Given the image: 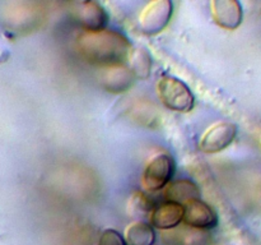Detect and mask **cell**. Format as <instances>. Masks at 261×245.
Masks as SVG:
<instances>
[{
    "label": "cell",
    "mask_w": 261,
    "mask_h": 245,
    "mask_svg": "<svg viewBox=\"0 0 261 245\" xmlns=\"http://www.w3.org/2000/svg\"><path fill=\"white\" fill-rule=\"evenodd\" d=\"M79 54L88 63L101 66L119 65L125 61L132 48L129 40L111 30L81 33L76 41Z\"/></svg>",
    "instance_id": "6da1fadb"
},
{
    "label": "cell",
    "mask_w": 261,
    "mask_h": 245,
    "mask_svg": "<svg viewBox=\"0 0 261 245\" xmlns=\"http://www.w3.org/2000/svg\"><path fill=\"white\" fill-rule=\"evenodd\" d=\"M160 100L167 109L177 112L193 110L195 99L188 84L172 76H162L157 83Z\"/></svg>",
    "instance_id": "7a4b0ae2"
},
{
    "label": "cell",
    "mask_w": 261,
    "mask_h": 245,
    "mask_svg": "<svg viewBox=\"0 0 261 245\" xmlns=\"http://www.w3.org/2000/svg\"><path fill=\"white\" fill-rule=\"evenodd\" d=\"M43 19V9L37 3H10L4 10L3 23L10 32H30Z\"/></svg>",
    "instance_id": "3957f363"
},
{
    "label": "cell",
    "mask_w": 261,
    "mask_h": 245,
    "mask_svg": "<svg viewBox=\"0 0 261 245\" xmlns=\"http://www.w3.org/2000/svg\"><path fill=\"white\" fill-rule=\"evenodd\" d=\"M175 160L167 153L153 156L142 176V185L147 191H157L170 184L175 174Z\"/></svg>",
    "instance_id": "277c9868"
},
{
    "label": "cell",
    "mask_w": 261,
    "mask_h": 245,
    "mask_svg": "<svg viewBox=\"0 0 261 245\" xmlns=\"http://www.w3.org/2000/svg\"><path fill=\"white\" fill-rule=\"evenodd\" d=\"M173 4L170 0H154L144 7L139 15V28L145 35H157L170 23Z\"/></svg>",
    "instance_id": "5b68a950"
},
{
    "label": "cell",
    "mask_w": 261,
    "mask_h": 245,
    "mask_svg": "<svg viewBox=\"0 0 261 245\" xmlns=\"http://www.w3.org/2000/svg\"><path fill=\"white\" fill-rule=\"evenodd\" d=\"M73 19L87 32L106 30L109 24V14L99 3L79 2L70 5Z\"/></svg>",
    "instance_id": "8992f818"
},
{
    "label": "cell",
    "mask_w": 261,
    "mask_h": 245,
    "mask_svg": "<svg viewBox=\"0 0 261 245\" xmlns=\"http://www.w3.org/2000/svg\"><path fill=\"white\" fill-rule=\"evenodd\" d=\"M237 128L232 122H217L209 128L199 142L204 153H218L228 147L236 138Z\"/></svg>",
    "instance_id": "52a82bcc"
},
{
    "label": "cell",
    "mask_w": 261,
    "mask_h": 245,
    "mask_svg": "<svg viewBox=\"0 0 261 245\" xmlns=\"http://www.w3.org/2000/svg\"><path fill=\"white\" fill-rule=\"evenodd\" d=\"M182 222L186 226L208 231L218 225V214L208 203L194 199L184 204Z\"/></svg>",
    "instance_id": "ba28073f"
},
{
    "label": "cell",
    "mask_w": 261,
    "mask_h": 245,
    "mask_svg": "<svg viewBox=\"0 0 261 245\" xmlns=\"http://www.w3.org/2000/svg\"><path fill=\"white\" fill-rule=\"evenodd\" d=\"M99 83L111 93H122L133 86L135 77L124 64L106 66L99 73Z\"/></svg>",
    "instance_id": "9c48e42d"
},
{
    "label": "cell",
    "mask_w": 261,
    "mask_h": 245,
    "mask_svg": "<svg viewBox=\"0 0 261 245\" xmlns=\"http://www.w3.org/2000/svg\"><path fill=\"white\" fill-rule=\"evenodd\" d=\"M150 225L160 230H172L178 227L184 218L182 204L163 202L153 207L149 213Z\"/></svg>",
    "instance_id": "30bf717a"
},
{
    "label": "cell",
    "mask_w": 261,
    "mask_h": 245,
    "mask_svg": "<svg viewBox=\"0 0 261 245\" xmlns=\"http://www.w3.org/2000/svg\"><path fill=\"white\" fill-rule=\"evenodd\" d=\"M212 17L214 22L227 30H234L242 20V9L234 0H214L211 3Z\"/></svg>",
    "instance_id": "8fae6325"
},
{
    "label": "cell",
    "mask_w": 261,
    "mask_h": 245,
    "mask_svg": "<svg viewBox=\"0 0 261 245\" xmlns=\"http://www.w3.org/2000/svg\"><path fill=\"white\" fill-rule=\"evenodd\" d=\"M165 198L167 202H173L184 206L194 199H200V189L194 181L182 179L168 184L165 190Z\"/></svg>",
    "instance_id": "7c38bea8"
},
{
    "label": "cell",
    "mask_w": 261,
    "mask_h": 245,
    "mask_svg": "<svg viewBox=\"0 0 261 245\" xmlns=\"http://www.w3.org/2000/svg\"><path fill=\"white\" fill-rule=\"evenodd\" d=\"M127 63L130 71L135 78L147 79L150 76V70H152V56L148 53L147 48L142 47V46H137V47H132L127 55Z\"/></svg>",
    "instance_id": "4fadbf2b"
},
{
    "label": "cell",
    "mask_w": 261,
    "mask_h": 245,
    "mask_svg": "<svg viewBox=\"0 0 261 245\" xmlns=\"http://www.w3.org/2000/svg\"><path fill=\"white\" fill-rule=\"evenodd\" d=\"M155 232L149 224L144 221H135L125 230L126 245H153Z\"/></svg>",
    "instance_id": "5bb4252c"
},
{
    "label": "cell",
    "mask_w": 261,
    "mask_h": 245,
    "mask_svg": "<svg viewBox=\"0 0 261 245\" xmlns=\"http://www.w3.org/2000/svg\"><path fill=\"white\" fill-rule=\"evenodd\" d=\"M171 235L175 237L178 245H209L211 242V236H209L208 231L194 229V227L186 226V225Z\"/></svg>",
    "instance_id": "9a60e30c"
},
{
    "label": "cell",
    "mask_w": 261,
    "mask_h": 245,
    "mask_svg": "<svg viewBox=\"0 0 261 245\" xmlns=\"http://www.w3.org/2000/svg\"><path fill=\"white\" fill-rule=\"evenodd\" d=\"M153 207L150 198L143 191H135L129 201V212L132 214H149Z\"/></svg>",
    "instance_id": "2e32d148"
},
{
    "label": "cell",
    "mask_w": 261,
    "mask_h": 245,
    "mask_svg": "<svg viewBox=\"0 0 261 245\" xmlns=\"http://www.w3.org/2000/svg\"><path fill=\"white\" fill-rule=\"evenodd\" d=\"M98 245H126V242L116 230L107 229L102 232Z\"/></svg>",
    "instance_id": "e0dca14e"
},
{
    "label": "cell",
    "mask_w": 261,
    "mask_h": 245,
    "mask_svg": "<svg viewBox=\"0 0 261 245\" xmlns=\"http://www.w3.org/2000/svg\"><path fill=\"white\" fill-rule=\"evenodd\" d=\"M8 58H9V53L4 47H0V63L7 60Z\"/></svg>",
    "instance_id": "ac0fdd59"
}]
</instances>
